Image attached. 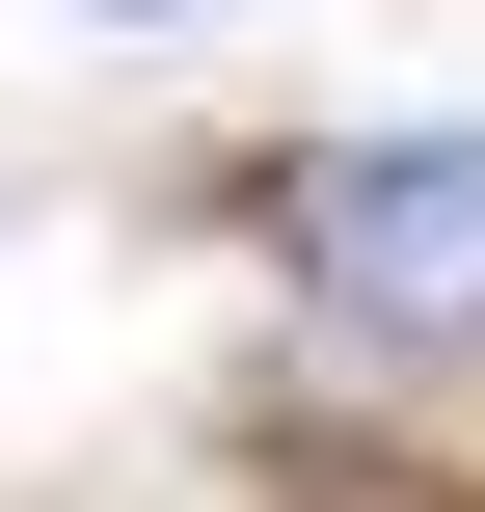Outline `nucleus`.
<instances>
[{
	"mask_svg": "<svg viewBox=\"0 0 485 512\" xmlns=\"http://www.w3.org/2000/svg\"><path fill=\"white\" fill-rule=\"evenodd\" d=\"M297 270L351 324H485V135H324L297 162Z\"/></svg>",
	"mask_w": 485,
	"mask_h": 512,
	"instance_id": "1",
	"label": "nucleus"
}]
</instances>
